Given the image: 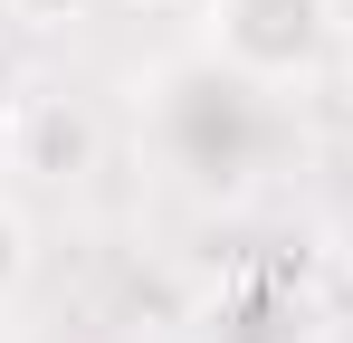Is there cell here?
Listing matches in <instances>:
<instances>
[{
	"instance_id": "obj_1",
	"label": "cell",
	"mask_w": 353,
	"mask_h": 343,
	"mask_svg": "<svg viewBox=\"0 0 353 343\" xmlns=\"http://www.w3.org/2000/svg\"><path fill=\"white\" fill-rule=\"evenodd\" d=\"M201 48L239 86H296L344 48L334 0H201Z\"/></svg>"
},
{
	"instance_id": "obj_2",
	"label": "cell",
	"mask_w": 353,
	"mask_h": 343,
	"mask_svg": "<svg viewBox=\"0 0 353 343\" xmlns=\"http://www.w3.org/2000/svg\"><path fill=\"white\" fill-rule=\"evenodd\" d=\"M96 163V114L67 96H19V172L39 181H77Z\"/></svg>"
},
{
	"instance_id": "obj_3",
	"label": "cell",
	"mask_w": 353,
	"mask_h": 343,
	"mask_svg": "<svg viewBox=\"0 0 353 343\" xmlns=\"http://www.w3.org/2000/svg\"><path fill=\"white\" fill-rule=\"evenodd\" d=\"M105 0H0V19H19L29 39H67V29H86Z\"/></svg>"
},
{
	"instance_id": "obj_4",
	"label": "cell",
	"mask_w": 353,
	"mask_h": 343,
	"mask_svg": "<svg viewBox=\"0 0 353 343\" xmlns=\"http://www.w3.org/2000/svg\"><path fill=\"white\" fill-rule=\"evenodd\" d=\"M29 258H39V238H29V220H19V200L0 191V305L29 286Z\"/></svg>"
},
{
	"instance_id": "obj_5",
	"label": "cell",
	"mask_w": 353,
	"mask_h": 343,
	"mask_svg": "<svg viewBox=\"0 0 353 343\" xmlns=\"http://www.w3.org/2000/svg\"><path fill=\"white\" fill-rule=\"evenodd\" d=\"M10 172H19V96L0 86V181H10Z\"/></svg>"
},
{
	"instance_id": "obj_6",
	"label": "cell",
	"mask_w": 353,
	"mask_h": 343,
	"mask_svg": "<svg viewBox=\"0 0 353 343\" xmlns=\"http://www.w3.org/2000/svg\"><path fill=\"white\" fill-rule=\"evenodd\" d=\"M344 67H353V10H344Z\"/></svg>"
},
{
	"instance_id": "obj_7",
	"label": "cell",
	"mask_w": 353,
	"mask_h": 343,
	"mask_svg": "<svg viewBox=\"0 0 353 343\" xmlns=\"http://www.w3.org/2000/svg\"><path fill=\"white\" fill-rule=\"evenodd\" d=\"M124 10H172V0H124Z\"/></svg>"
},
{
	"instance_id": "obj_8",
	"label": "cell",
	"mask_w": 353,
	"mask_h": 343,
	"mask_svg": "<svg viewBox=\"0 0 353 343\" xmlns=\"http://www.w3.org/2000/svg\"><path fill=\"white\" fill-rule=\"evenodd\" d=\"M334 10H353V0H334Z\"/></svg>"
}]
</instances>
